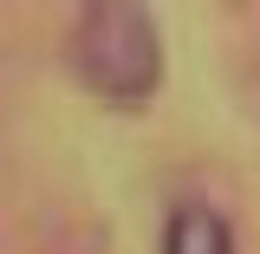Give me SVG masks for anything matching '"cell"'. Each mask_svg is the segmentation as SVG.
Here are the masks:
<instances>
[{
  "instance_id": "6da1fadb",
  "label": "cell",
  "mask_w": 260,
  "mask_h": 254,
  "mask_svg": "<svg viewBox=\"0 0 260 254\" xmlns=\"http://www.w3.org/2000/svg\"><path fill=\"white\" fill-rule=\"evenodd\" d=\"M65 65L91 98L143 104L162 85V33L143 7H124V0L85 7L72 20V39H65Z\"/></svg>"
},
{
  "instance_id": "7a4b0ae2",
  "label": "cell",
  "mask_w": 260,
  "mask_h": 254,
  "mask_svg": "<svg viewBox=\"0 0 260 254\" xmlns=\"http://www.w3.org/2000/svg\"><path fill=\"white\" fill-rule=\"evenodd\" d=\"M162 254H234V235L208 202H182L162 222Z\"/></svg>"
}]
</instances>
